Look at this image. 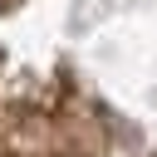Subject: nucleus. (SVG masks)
<instances>
[{
  "label": "nucleus",
  "mask_w": 157,
  "mask_h": 157,
  "mask_svg": "<svg viewBox=\"0 0 157 157\" xmlns=\"http://www.w3.org/2000/svg\"><path fill=\"white\" fill-rule=\"evenodd\" d=\"M0 5H5V0H0Z\"/></svg>",
  "instance_id": "1"
}]
</instances>
